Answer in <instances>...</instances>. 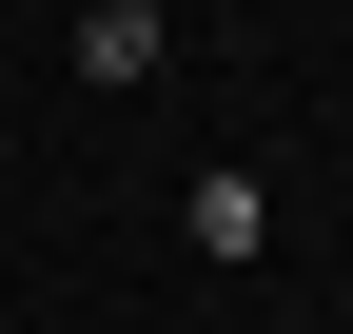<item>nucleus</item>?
<instances>
[{
  "label": "nucleus",
  "mask_w": 353,
  "mask_h": 334,
  "mask_svg": "<svg viewBox=\"0 0 353 334\" xmlns=\"http://www.w3.org/2000/svg\"><path fill=\"white\" fill-rule=\"evenodd\" d=\"M157 59H176V20H157V0H79V79H99V99H138Z\"/></svg>",
  "instance_id": "nucleus-1"
},
{
  "label": "nucleus",
  "mask_w": 353,
  "mask_h": 334,
  "mask_svg": "<svg viewBox=\"0 0 353 334\" xmlns=\"http://www.w3.org/2000/svg\"><path fill=\"white\" fill-rule=\"evenodd\" d=\"M176 217H196V256H255V236H275V197H255V177H196Z\"/></svg>",
  "instance_id": "nucleus-2"
}]
</instances>
